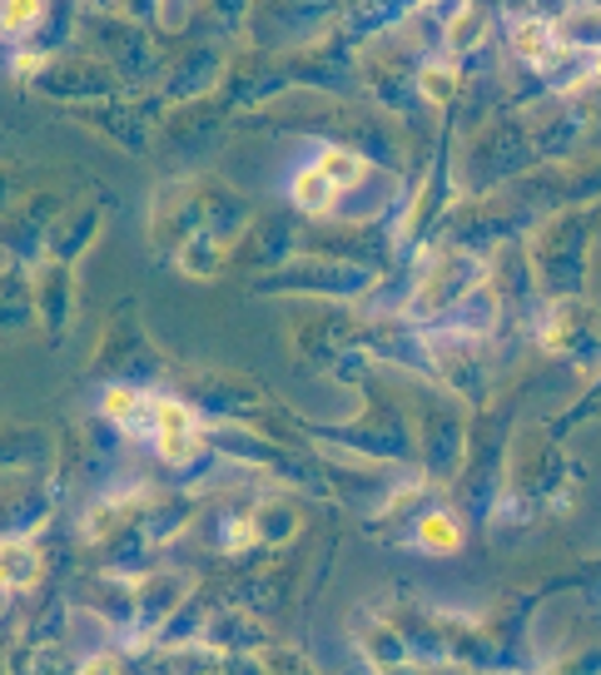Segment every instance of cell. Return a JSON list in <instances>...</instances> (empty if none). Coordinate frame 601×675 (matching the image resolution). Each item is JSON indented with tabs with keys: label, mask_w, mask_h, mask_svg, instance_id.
Segmentation results:
<instances>
[{
	"label": "cell",
	"mask_w": 601,
	"mask_h": 675,
	"mask_svg": "<svg viewBox=\"0 0 601 675\" xmlns=\"http://www.w3.org/2000/svg\"><path fill=\"white\" fill-rule=\"evenodd\" d=\"M149 437H155L159 457L175 467H185L189 457L199 453V423L185 403L175 398H155V413H149Z\"/></svg>",
	"instance_id": "1"
},
{
	"label": "cell",
	"mask_w": 601,
	"mask_h": 675,
	"mask_svg": "<svg viewBox=\"0 0 601 675\" xmlns=\"http://www.w3.org/2000/svg\"><path fill=\"white\" fill-rule=\"evenodd\" d=\"M512 50H518L528 66H552L562 46H556L552 26H542V20H518V26H512Z\"/></svg>",
	"instance_id": "2"
},
{
	"label": "cell",
	"mask_w": 601,
	"mask_h": 675,
	"mask_svg": "<svg viewBox=\"0 0 601 675\" xmlns=\"http://www.w3.org/2000/svg\"><path fill=\"white\" fill-rule=\"evenodd\" d=\"M36 576H40L36 552L16 537H0V592H10V586H30Z\"/></svg>",
	"instance_id": "3"
},
{
	"label": "cell",
	"mask_w": 601,
	"mask_h": 675,
	"mask_svg": "<svg viewBox=\"0 0 601 675\" xmlns=\"http://www.w3.org/2000/svg\"><path fill=\"white\" fill-rule=\"evenodd\" d=\"M105 413H110L120 427H130V433H145L149 437V413H155V398L130 393V388H110V393H105Z\"/></svg>",
	"instance_id": "4"
},
{
	"label": "cell",
	"mask_w": 601,
	"mask_h": 675,
	"mask_svg": "<svg viewBox=\"0 0 601 675\" xmlns=\"http://www.w3.org/2000/svg\"><path fill=\"white\" fill-rule=\"evenodd\" d=\"M334 199H338V189L328 185V179L318 175V169H298V175H294V204H298V209L324 214Z\"/></svg>",
	"instance_id": "5"
},
{
	"label": "cell",
	"mask_w": 601,
	"mask_h": 675,
	"mask_svg": "<svg viewBox=\"0 0 601 675\" xmlns=\"http://www.w3.org/2000/svg\"><path fill=\"white\" fill-rule=\"evenodd\" d=\"M314 169H318V175H324L334 189H348V185H358V179H363V159L348 155V149H324Z\"/></svg>",
	"instance_id": "6"
},
{
	"label": "cell",
	"mask_w": 601,
	"mask_h": 675,
	"mask_svg": "<svg viewBox=\"0 0 601 675\" xmlns=\"http://www.w3.org/2000/svg\"><path fill=\"white\" fill-rule=\"evenodd\" d=\"M40 10H46V0H0V30L6 36H26L40 20Z\"/></svg>",
	"instance_id": "7"
},
{
	"label": "cell",
	"mask_w": 601,
	"mask_h": 675,
	"mask_svg": "<svg viewBox=\"0 0 601 675\" xmlns=\"http://www.w3.org/2000/svg\"><path fill=\"white\" fill-rule=\"evenodd\" d=\"M423 542L437 546V552H453V546H457V527L447 517H427L423 522Z\"/></svg>",
	"instance_id": "8"
},
{
	"label": "cell",
	"mask_w": 601,
	"mask_h": 675,
	"mask_svg": "<svg viewBox=\"0 0 601 675\" xmlns=\"http://www.w3.org/2000/svg\"><path fill=\"white\" fill-rule=\"evenodd\" d=\"M423 80H427V95H433V100H447V75L443 70H427Z\"/></svg>",
	"instance_id": "9"
},
{
	"label": "cell",
	"mask_w": 601,
	"mask_h": 675,
	"mask_svg": "<svg viewBox=\"0 0 601 675\" xmlns=\"http://www.w3.org/2000/svg\"><path fill=\"white\" fill-rule=\"evenodd\" d=\"M249 537H254V527H249V522H239V527L229 532V546H244V542H249Z\"/></svg>",
	"instance_id": "10"
},
{
	"label": "cell",
	"mask_w": 601,
	"mask_h": 675,
	"mask_svg": "<svg viewBox=\"0 0 601 675\" xmlns=\"http://www.w3.org/2000/svg\"><path fill=\"white\" fill-rule=\"evenodd\" d=\"M427 6H433V0H427Z\"/></svg>",
	"instance_id": "11"
}]
</instances>
